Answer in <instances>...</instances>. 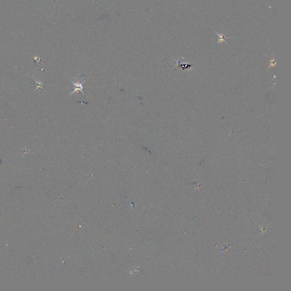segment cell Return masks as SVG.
<instances>
[{"instance_id": "obj_3", "label": "cell", "mask_w": 291, "mask_h": 291, "mask_svg": "<svg viewBox=\"0 0 291 291\" xmlns=\"http://www.w3.org/2000/svg\"><path fill=\"white\" fill-rule=\"evenodd\" d=\"M36 83L38 84V87H36V90H37V89H38V88H42V86L43 85V83H41V82H38V81H36Z\"/></svg>"}, {"instance_id": "obj_1", "label": "cell", "mask_w": 291, "mask_h": 291, "mask_svg": "<svg viewBox=\"0 0 291 291\" xmlns=\"http://www.w3.org/2000/svg\"><path fill=\"white\" fill-rule=\"evenodd\" d=\"M71 81L72 82V83L73 84V85H74V87H74V90H73V92H72L71 93H70V96L72 95V94H73L75 92H78V91H80V92H82V93H83V95H84V92H83V84L84 83L85 80H84V81H83L81 83H75V82H73V81L72 80H71Z\"/></svg>"}, {"instance_id": "obj_2", "label": "cell", "mask_w": 291, "mask_h": 291, "mask_svg": "<svg viewBox=\"0 0 291 291\" xmlns=\"http://www.w3.org/2000/svg\"><path fill=\"white\" fill-rule=\"evenodd\" d=\"M217 35L218 36V38H219V40H218V42L217 44H218V43H222L223 42H226V43H228L225 41V40H226V39H228V38H229V37L226 36V35L220 34H218V33H217Z\"/></svg>"}]
</instances>
